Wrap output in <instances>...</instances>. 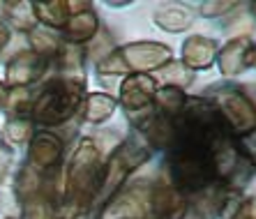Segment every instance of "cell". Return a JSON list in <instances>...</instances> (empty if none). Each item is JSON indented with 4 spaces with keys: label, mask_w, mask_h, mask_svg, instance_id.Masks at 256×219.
Here are the masks:
<instances>
[]
</instances>
